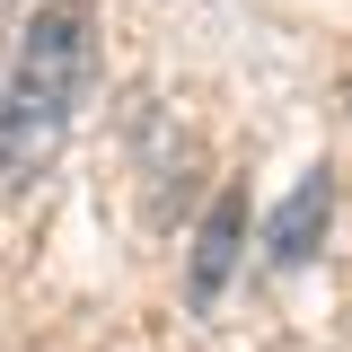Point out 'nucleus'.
Masks as SVG:
<instances>
[{
    "label": "nucleus",
    "instance_id": "nucleus-1",
    "mask_svg": "<svg viewBox=\"0 0 352 352\" xmlns=\"http://www.w3.org/2000/svg\"><path fill=\"white\" fill-rule=\"evenodd\" d=\"M9 88L62 106V115L97 88V18H88V0H44L27 18V36L9 53Z\"/></svg>",
    "mask_w": 352,
    "mask_h": 352
},
{
    "label": "nucleus",
    "instance_id": "nucleus-2",
    "mask_svg": "<svg viewBox=\"0 0 352 352\" xmlns=\"http://www.w3.org/2000/svg\"><path fill=\"white\" fill-rule=\"evenodd\" d=\"M62 132H71V115L62 106H44V97H0V176H36L53 150H62Z\"/></svg>",
    "mask_w": 352,
    "mask_h": 352
},
{
    "label": "nucleus",
    "instance_id": "nucleus-3",
    "mask_svg": "<svg viewBox=\"0 0 352 352\" xmlns=\"http://www.w3.org/2000/svg\"><path fill=\"white\" fill-rule=\"evenodd\" d=\"M326 220H335V176L308 168L300 185H291V203L273 212V229H264V256H273V264H308L317 238H326Z\"/></svg>",
    "mask_w": 352,
    "mask_h": 352
},
{
    "label": "nucleus",
    "instance_id": "nucleus-4",
    "mask_svg": "<svg viewBox=\"0 0 352 352\" xmlns=\"http://www.w3.org/2000/svg\"><path fill=\"white\" fill-rule=\"evenodd\" d=\"M238 238H247V185H229L203 229H194V264H185V282H194V308L220 300V282H229V264H238Z\"/></svg>",
    "mask_w": 352,
    "mask_h": 352
}]
</instances>
